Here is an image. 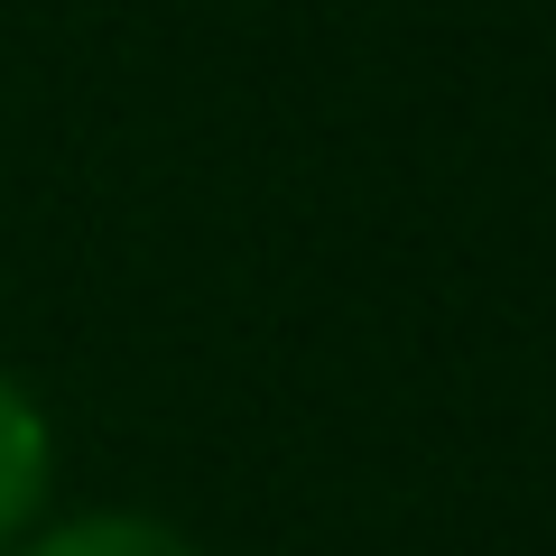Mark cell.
Wrapping results in <instances>:
<instances>
[{
  "label": "cell",
  "mask_w": 556,
  "mask_h": 556,
  "mask_svg": "<svg viewBox=\"0 0 556 556\" xmlns=\"http://www.w3.org/2000/svg\"><path fill=\"white\" fill-rule=\"evenodd\" d=\"M38 501H47V417L0 371V547L38 519Z\"/></svg>",
  "instance_id": "6da1fadb"
},
{
  "label": "cell",
  "mask_w": 556,
  "mask_h": 556,
  "mask_svg": "<svg viewBox=\"0 0 556 556\" xmlns=\"http://www.w3.org/2000/svg\"><path fill=\"white\" fill-rule=\"evenodd\" d=\"M20 556H204V547L186 529H167V519H139V510H84L65 529L28 538Z\"/></svg>",
  "instance_id": "7a4b0ae2"
}]
</instances>
